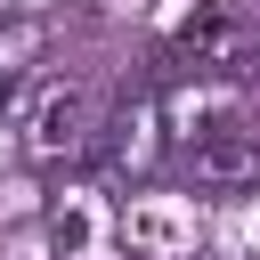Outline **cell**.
I'll return each instance as SVG.
<instances>
[{
	"label": "cell",
	"instance_id": "1",
	"mask_svg": "<svg viewBox=\"0 0 260 260\" xmlns=\"http://www.w3.org/2000/svg\"><path fill=\"white\" fill-rule=\"evenodd\" d=\"M89 138V98L81 89H49L41 114H32V154H73Z\"/></svg>",
	"mask_w": 260,
	"mask_h": 260
},
{
	"label": "cell",
	"instance_id": "3",
	"mask_svg": "<svg viewBox=\"0 0 260 260\" xmlns=\"http://www.w3.org/2000/svg\"><path fill=\"white\" fill-rule=\"evenodd\" d=\"M187 41H228V16H219V8H195V16H187Z\"/></svg>",
	"mask_w": 260,
	"mask_h": 260
},
{
	"label": "cell",
	"instance_id": "2",
	"mask_svg": "<svg viewBox=\"0 0 260 260\" xmlns=\"http://www.w3.org/2000/svg\"><path fill=\"white\" fill-rule=\"evenodd\" d=\"M195 171H203V179H252V171H260V130L228 122V130L195 138Z\"/></svg>",
	"mask_w": 260,
	"mask_h": 260
}]
</instances>
